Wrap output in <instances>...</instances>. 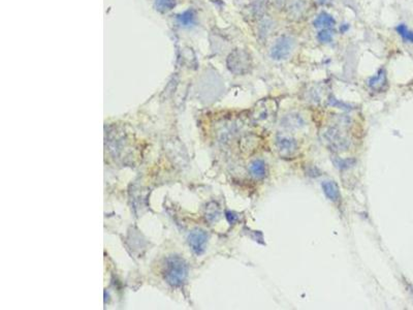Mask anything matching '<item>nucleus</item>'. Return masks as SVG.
Returning <instances> with one entry per match:
<instances>
[{
  "label": "nucleus",
  "mask_w": 413,
  "mask_h": 310,
  "mask_svg": "<svg viewBox=\"0 0 413 310\" xmlns=\"http://www.w3.org/2000/svg\"><path fill=\"white\" fill-rule=\"evenodd\" d=\"M164 279L172 287H180L187 276V266L179 256H171L164 265Z\"/></svg>",
  "instance_id": "nucleus-1"
},
{
  "label": "nucleus",
  "mask_w": 413,
  "mask_h": 310,
  "mask_svg": "<svg viewBox=\"0 0 413 310\" xmlns=\"http://www.w3.org/2000/svg\"><path fill=\"white\" fill-rule=\"evenodd\" d=\"M229 67L235 73L243 74L248 72L251 67L250 55L243 50L233 52L229 57Z\"/></svg>",
  "instance_id": "nucleus-2"
},
{
  "label": "nucleus",
  "mask_w": 413,
  "mask_h": 310,
  "mask_svg": "<svg viewBox=\"0 0 413 310\" xmlns=\"http://www.w3.org/2000/svg\"><path fill=\"white\" fill-rule=\"evenodd\" d=\"M293 48V41L289 36H281L271 50V56L275 60L286 59Z\"/></svg>",
  "instance_id": "nucleus-3"
},
{
  "label": "nucleus",
  "mask_w": 413,
  "mask_h": 310,
  "mask_svg": "<svg viewBox=\"0 0 413 310\" xmlns=\"http://www.w3.org/2000/svg\"><path fill=\"white\" fill-rule=\"evenodd\" d=\"M324 138L326 142L331 145L332 148L335 150H345L349 146V142L347 139H345L340 131L336 127H331L324 133Z\"/></svg>",
  "instance_id": "nucleus-4"
},
{
  "label": "nucleus",
  "mask_w": 413,
  "mask_h": 310,
  "mask_svg": "<svg viewBox=\"0 0 413 310\" xmlns=\"http://www.w3.org/2000/svg\"><path fill=\"white\" fill-rule=\"evenodd\" d=\"M208 241L207 232L203 229H195L188 236V243L191 249L197 254H202L206 249V244Z\"/></svg>",
  "instance_id": "nucleus-5"
},
{
  "label": "nucleus",
  "mask_w": 413,
  "mask_h": 310,
  "mask_svg": "<svg viewBox=\"0 0 413 310\" xmlns=\"http://www.w3.org/2000/svg\"><path fill=\"white\" fill-rule=\"evenodd\" d=\"M276 145L282 157H290L297 150L296 141L286 136H278L276 139Z\"/></svg>",
  "instance_id": "nucleus-6"
},
{
  "label": "nucleus",
  "mask_w": 413,
  "mask_h": 310,
  "mask_svg": "<svg viewBox=\"0 0 413 310\" xmlns=\"http://www.w3.org/2000/svg\"><path fill=\"white\" fill-rule=\"evenodd\" d=\"M308 2L307 0H291L288 6V12L292 18H301L308 11Z\"/></svg>",
  "instance_id": "nucleus-7"
},
{
  "label": "nucleus",
  "mask_w": 413,
  "mask_h": 310,
  "mask_svg": "<svg viewBox=\"0 0 413 310\" xmlns=\"http://www.w3.org/2000/svg\"><path fill=\"white\" fill-rule=\"evenodd\" d=\"M273 101L262 100L256 106V119L257 120H266L270 117L274 112H276V107H270Z\"/></svg>",
  "instance_id": "nucleus-8"
},
{
  "label": "nucleus",
  "mask_w": 413,
  "mask_h": 310,
  "mask_svg": "<svg viewBox=\"0 0 413 310\" xmlns=\"http://www.w3.org/2000/svg\"><path fill=\"white\" fill-rule=\"evenodd\" d=\"M321 186H322L324 195L326 196V198L328 200H331L332 202L339 201V199H340V190H339V187H338L336 182L326 180V181L322 182Z\"/></svg>",
  "instance_id": "nucleus-9"
},
{
  "label": "nucleus",
  "mask_w": 413,
  "mask_h": 310,
  "mask_svg": "<svg viewBox=\"0 0 413 310\" xmlns=\"http://www.w3.org/2000/svg\"><path fill=\"white\" fill-rule=\"evenodd\" d=\"M249 173L256 179H264L267 175V168L266 163L262 160H255L253 161L249 167Z\"/></svg>",
  "instance_id": "nucleus-10"
},
{
  "label": "nucleus",
  "mask_w": 413,
  "mask_h": 310,
  "mask_svg": "<svg viewBox=\"0 0 413 310\" xmlns=\"http://www.w3.org/2000/svg\"><path fill=\"white\" fill-rule=\"evenodd\" d=\"M387 84V75L384 69H380L376 75L372 76L369 81V86L372 89L380 90Z\"/></svg>",
  "instance_id": "nucleus-11"
},
{
  "label": "nucleus",
  "mask_w": 413,
  "mask_h": 310,
  "mask_svg": "<svg viewBox=\"0 0 413 310\" xmlns=\"http://www.w3.org/2000/svg\"><path fill=\"white\" fill-rule=\"evenodd\" d=\"M336 24L335 19L328 15L327 13H321L318 15V17L314 20V26L316 28H324L328 29L331 27H334Z\"/></svg>",
  "instance_id": "nucleus-12"
},
{
  "label": "nucleus",
  "mask_w": 413,
  "mask_h": 310,
  "mask_svg": "<svg viewBox=\"0 0 413 310\" xmlns=\"http://www.w3.org/2000/svg\"><path fill=\"white\" fill-rule=\"evenodd\" d=\"M282 123H283L282 125H284L285 127L297 128V127H299L304 123V121H303L302 117H299L298 115L292 114V115L287 116V117L282 121Z\"/></svg>",
  "instance_id": "nucleus-13"
},
{
  "label": "nucleus",
  "mask_w": 413,
  "mask_h": 310,
  "mask_svg": "<svg viewBox=\"0 0 413 310\" xmlns=\"http://www.w3.org/2000/svg\"><path fill=\"white\" fill-rule=\"evenodd\" d=\"M397 31H398V33L404 38L405 41H407V42H409V43H413V31L409 30L406 25L400 24V25L397 27Z\"/></svg>",
  "instance_id": "nucleus-14"
},
{
  "label": "nucleus",
  "mask_w": 413,
  "mask_h": 310,
  "mask_svg": "<svg viewBox=\"0 0 413 310\" xmlns=\"http://www.w3.org/2000/svg\"><path fill=\"white\" fill-rule=\"evenodd\" d=\"M333 38V32L329 29H323L318 33V40L321 43H329Z\"/></svg>",
  "instance_id": "nucleus-15"
},
{
  "label": "nucleus",
  "mask_w": 413,
  "mask_h": 310,
  "mask_svg": "<svg viewBox=\"0 0 413 310\" xmlns=\"http://www.w3.org/2000/svg\"><path fill=\"white\" fill-rule=\"evenodd\" d=\"M156 4L160 10H169L173 6V0H157Z\"/></svg>",
  "instance_id": "nucleus-16"
},
{
  "label": "nucleus",
  "mask_w": 413,
  "mask_h": 310,
  "mask_svg": "<svg viewBox=\"0 0 413 310\" xmlns=\"http://www.w3.org/2000/svg\"><path fill=\"white\" fill-rule=\"evenodd\" d=\"M350 163H353V161H349V160H346V161H343V160L335 161L336 166H337L338 168H339V169H347V168H349Z\"/></svg>",
  "instance_id": "nucleus-17"
},
{
  "label": "nucleus",
  "mask_w": 413,
  "mask_h": 310,
  "mask_svg": "<svg viewBox=\"0 0 413 310\" xmlns=\"http://www.w3.org/2000/svg\"><path fill=\"white\" fill-rule=\"evenodd\" d=\"M320 2H321V3H324V2H326V0H320Z\"/></svg>",
  "instance_id": "nucleus-18"
}]
</instances>
